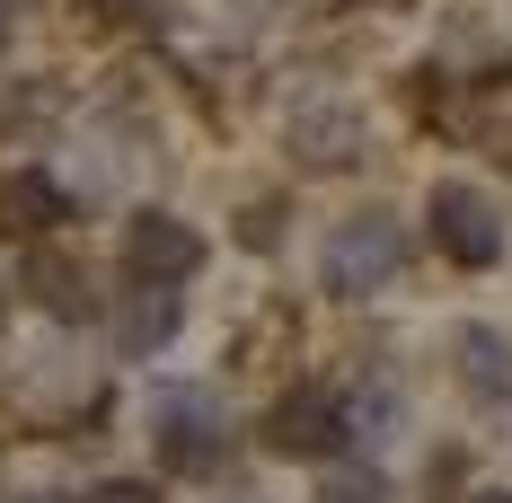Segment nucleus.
Returning <instances> with one entry per match:
<instances>
[{
    "label": "nucleus",
    "instance_id": "1",
    "mask_svg": "<svg viewBox=\"0 0 512 503\" xmlns=\"http://www.w3.org/2000/svg\"><path fill=\"white\" fill-rule=\"evenodd\" d=\"M398 265H407V221H398V212H354V221L327 230L318 283H327L336 301H371L380 283H398Z\"/></svg>",
    "mask_w": 512,
    "mask_h": 503
},
{
    "label": "nucleus",
    "instance_id": "2",
    "mask_svg": "<svg viewBox=\"0 0 512 503\" xmlns=\"http://www.w3.org/2000/svg\"><path fill=\"white\" fill-rule=\"evenodd\" d=\"M345 433H354V406L336 389H318V380H301V389H283L265 406V451H283V459H336Z\"/></svg>",
    "mask_w": 512,
    "mask_h": 503
},
{
    "label": "nucleus",
    "instance_id": "3",
    "mask_svg": "<svg viewBox=\"0 0 512 503\" xmlns=\"http://www.w3.org/2000/svg\"><path fill=\"white\" fill-rule=\"evenodd\" d=\"M424 221H433V248L451 256V265H468V274H486V265L504 256V212L477 195L468 177H442L433 203H424Z\"/></svg>",
    "mask_w": 512,
    "mask_h": 503
},
{
    "label": "nucleus",
    "instance_id": "4",
    "mask_svg": "<svg viewBox=\"0 0 512 503\" xmlns=\"http://www.w3.org/2000/svg\"><path fill=\"white\" fill-rule=\"evenodd\" d=\"M151 442H159V468H177V477H212L221 451H230V433H221V406L204 389H168L151 406Z\"/></svg>",
    "mask_w": 512,
    "mask_h": 503
},
{
    "label": "nucleus",
    "instance_id": "5",
    "mask_svg": "<svg viewBox=\"0 0 512 503\" xmlns=\"http://www.w3.org/2000/svg\"><path fill=\"white\" fill-rule=\"evenodd\" d=\"M195 265H204V239H195V221H177V212H133V221H124V274H133V283H159V292H177Z\"/></svg>",
    "mask_w": 512,
    "mask_h": 503
},
{
    "label": "nucleus",
    "instance_id": "6",
    "mask_svg": "<svg viewBox=\"0 0 512 503\" xmlns=\"http://www.w3.org/2000/svg\"><path fill=\"white\" fill-rule=\"evenodd\" d=\"M71 221V195L53 186L45 168H0V230L9 239H45Z\"/></svg>",
    "mask_w": 512,
    "mask_h": 503
},
{
    "label": "nucleus",
    "instance_id": "7",
    "mask_svg": "<svg viewBox=\"0 0 512 503\" xmlns=\"http://www.w3.org/2000/svg\"><path fill=\"white\" fill-rule=\"evenodd\" d=\"M292 151H301V168H354L362 159V115L354 106H301L292 115Z\"/></svg>",
    "mask_w": 512,
    "mask_h": 503
},
{
    "label": "nucleus",
    "instance_id": "8",
    "mask_svg": "<svg viewBox=\"0 0 512 503\" xmlns=\"http://www.w3.org/2000/svg\"><path fill=\"white\" fill-rule=\"evenodd\" d=\"M451 353H460V389H468V398L512 406V336H504V327H460Z\"/></svg>",
    "mask_w": 512,
    "mask_h": 503
},
{
    "label": "nucleus",
    "instance_id": "9",
    "mask_svg": "<svg viewBox=\"0 0 512 503\" xmlns=\"http://www.w3.org/2000/svg\"><path fill=\"white\" fill-rule=\"evenodd\" d=\"M168 336H177V292L133 283V301L115 309V345H124V353H159Z\"/></svg>",
    "mask_w": 512,
    "mask_h": 503
},
{
    "label": "nucleus",
    "instance_id": "10",
    "mask_svg": "<svg viewBox=\"0 0 512 503\" xmlns=\"http://www.w3.org/2000/svg\"><path fill=\"white\" fill-rule=\"evenodd\" d=\"M27 292H36L53 318H89V274H80V265H62V256H36Z\"/></svg>",
    "mask_w": 512,
    "mask_h": 503
},
{
    "label": "nucleus",
    "instance_id": "11",
    "mask_svg": "<svg viewBox=\"0 0 512 503\" xmlns=\"http://www.w3.org/2000/svg\"><path fill=\"white\" fill-rule=\"evenodd\" d=\"M318 503H389V477L380 468H327Z\"/></svg>",
    "mask_w": 512,
    "mask_h": 503
},
{
    "label": "nucleus",
    "instance_id": "12",
    "mask_svg": "<svg viewBox=\"0 0 512 503\" xmlns=\"http://www.w3.org/2000/svg\"><path fill=\"white\" fill-rule=\"evenodd\" d=\"M89 9V27H151L159 18V0H80Z\"/></svg>",
    "mask_w": 512,
    "mask_h": 503
},
{
    "label": "nucleus",
    "instance_id": "13",
    "mask_svg": "<svg viewBox=\"0 0 512 503\" xmlns=\"http://www.w3.org/2000/svg\"><path fill=\"white\" fill-rule=\"evenodd\" d=\"M239 239H248V248H274V239H283V203H248V212H239Z\"/></svg>",
    "mask_w": 512,
    "mask_h": 503
},
{
    "label": "nucleus",
    "instance_id": "14",
    "mask_svg": "<svg viewBox=\"0 0 512 503\" xmlns=\"http://www.w3.org/2000/svg\"><path fill=\"white\" fill-rule=\"evenodd\" d=\"M80 503H159V495L142 486V477H106V486H89Z\"/></svg>",
    "mask_w": 512,
    "mask_h": 503
},
{
    "label": "nucleus",
    "instance_id": "15",
    "mask_svg": "<svg viewBox=\"0 0 512 503\" xmlns=\"http://www.w3.org/2000/svg\"><path fill=\"white\" fill-rule=\"evenodd\" d=\"M468 503H512V486H477V495H468Z\"/></svg>",
    "mask_w": 512,
    "mask_h": 503
},
{
    "label": "nucleus",
    "instance_id": "16",
    "mask_svg": "<svg viewBox=\"0 0 512 503\" xmlns=\"http://www.w3.org/2000/svg\"><path fill=\"white\" fill-rule=\"evenodd\" d=\"M0 53H9V0H0Z\"/></svg>",
    "mask_w": 512,
    "mask_h": 503
},
{
    "label": "nucleus",
    "instance_id": "17",
    "mask_svg": "<svg viewBox=\"0 0 512 503\" xmlns=\"http://www.w3.org/2000/svg\"><path fill=\"white\" fill-rule=\"evenodd\" d=\"M27 503H62V495H27Z\"/></svg>",
    "mask_w": 512,
    "mask_h": 503
}]
</instances>
